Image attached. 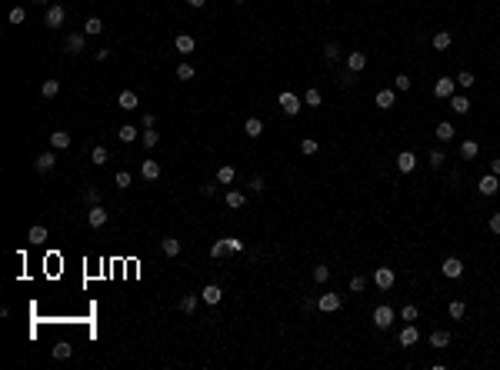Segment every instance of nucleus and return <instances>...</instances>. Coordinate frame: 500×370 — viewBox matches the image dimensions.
<instances>
[{
	"mask_svg": "<svg viewBox=\"0 0 500 370\" xmlns=\"http://www.w3.org/2000/svg\"><path fill=\"white\" fill-rule=\"evenodd\" d=\"M277 104H280V110H284L287 113V117H297V113H300V97H297V94H290V90H284V94H280L277 97Z\"/></svg>",
	"mask_w": 500,
	"mask_h": 370,
	"instance_id": "obj_1",
	"label": "nucleus"
},
{
	"mask_svg": "<svg viewBox=\"0 0 500 370\" xmlns=\"http://www.w3.org/2000/svg\"><path fill=\"white\" fill-rule=\"evenodd\" d=\"M373 327L377 330H390L394 327V307L390 304H380L377 310H373Z\"/></svg>",
	"mask_w": 500,
	"mask_h": 370,
	"instance_id": "obj_2",
	"label": "nucleus"
},
{
	"mask_svg": "<svg viewBox=\"0 0 500 370\" xmlns=\"http://www.w3.org/2000/svg\"><path fill=\"white\" fill-rule=\"evenodd\" d=\"M64 20H67V10L60 7V4H50L47 14H44V24H47L50 30H57V27H64Z\"/></svg>",
	"mask_w": 500,
	"mask_h": 370,
	"instance_id": "obj_3",
	"label": "nucleus"
},
{
	"mask_svg": "<svg viewBox=\"0 0 500 370\" xmlns=\"http://www.w3.org/2000/svg\"><path fill=\"white\" fill-rule=\"evenodd\" d=\"M477 190L484 193V197H493V193L500 190V177L497 174H484V177L477 180Z\"/></svg>",
	"mask_w": 500,
	"mask_h": 370,
	"instance_id": "obj_4",
	"label": "nucleus"
},
{
	"mask_svg": "<svg viewBox=\"0 0 500 370\" xmlns=\"http://www.w3.org/2000/svg\"><path fill=\"white\" fill-rule=\"evenodd\" d=\"M453 87H457V80H450V77H440V80L434 84V97H440V100H450V97H453Z\"/></svg>",
	"mask_w": 500,
	"mask_h": 370,
	"instance_id": "obj_5",
	"label": "nucleus"
},
{
	"mask_svg": "<svg viewBox=\"0 0 500 370\" xmlns=\"http://www.w3.org/2000/svg\"><path fill=\"white\" fill-rule=\"evenodd\" d=\"M394 280H397V277H394V270H390V267H377V274H373V283H377L380 290H390V287H394Z\"/></svg>",
	"mask_w": 500,
	"mask_h": 370,
	"instance_id": "obj_6",
	"label": "nucleus"
},
{
	"mask_svg": "<svg viewBox=\"0 0 500 370\" xmlns=\"http://www.w3.org/2000/svg\"><path fill=\"white\" fill-rule=\"evenodd\" d=\"M33 167H37V174H50V170L57 167V153L54 150H47V153H40L37 160H33Z\"/></svg>",
	"mask_w": 500,
	"mask_h": 370,
	"instance_id": "obj_7",
	"label": "nucleus"
},
{
	"mask_svg": "<svg viewBox=\"0 0 500 370\" xmlns=\"http://www.w3.org/2000/svg\"><path fill=\"white\" fill-rule=\"evenodd\" d=\"M440 270H444V277H450V280H457V277L464 274V260H460V257H447Z\"/></svg>",
	"mask_w": 500,
	"mask_h": 370,
	"instance_id": "obj_8",
	"label": "nucleus"
},
{
	"mask_svg": "<svg viewBox=\"0 0 500 370\" xmlns=\"http://www.w3.org/2000/svg\"><path fill=\"white\" fill-rule=\"evenodd\" d=\"M413 167H417V153H413V150H400L397 153V170H400V174H410Z\"/></svg>",
	"mask_w": 500,
	"mask_h": 370,
	"instance_id": "obj_9",
	"label": "nucleus"
},
{
	"mask_svg": "<svg viewBox=\"0 0 500 370\" xmlns=\"http://www.w3.org/2000/svg\"><path fill=\"white\" fill-rule=\"evenodd\" d=\"M137 104H140V97H137L134 90H120L117 94V107L120 110H137Z\"/></svg>",
	"mask_w": 500,
	"mask_h": 370,
	"instance_id": "obj_10",
	"label": "nucleus"
},
{
	"mask_svg": "<svg viewBox=\"0 0 500 370\" xmlns=\"http://www.w3.org/2000/svg\"><path fill=\"white\" fill-rule=\"evenodd\" d=\"M200 300H204V304H210V307H214V304H220V300H223V290L217 287V283H207V287L200 290Z\"/></svg>",
	"mask_w": 500,
	"mask_h": 370,
	"instance_id": "obj_11",
	"label": "nucleus"
},
{
	"mask_svg": "<svg viewBox=\"0 0 500 370\" xmlns=\"http://www.w3.org/2000/svg\"><path fill=\"white\" fill-rule=\"evenodd\" d=\"M347 70H354V73L367 70V54H364V50H354V54H347Z\"/></svg>",
	"mask_w": 500,
	"mask_h": 370,
	"instance_id": "obj_12",
	"label": "nucleus"
},
{
	"mask_svg": "<svg viewBox=\"0 0 500 370\" xmlns=\"http://www.w3.org/2000/svg\"><path fill=\"white\" fill-rule=\"evenodd\" d=\"M87 224H90V227H97V230H100V227L107 224V210H103L100 203H94V207L87 210Z\"/></svg>",
	"mask_w": 500,
	"mask_h": 370,
	"instance_id": "obj_13",
	"label": "nucleus"
},
{
	"mask_svg": "<svg viewBox=\"0 0 500 370\" xmlns=\"http://www.w3.org/2000/svg\"><path fill=\"white\" fill-rule=\"evenodd\" d=\"M400 347H413V344H417V340H420V330H417V327H413V323H407V327L404 330H400Z\"/></svg>",
	"mask_w": 500,
	"mask_h": 370,
	"instance_id": "obj_14",
	"label": "nucleus"
},
{
	"mask_svg": "<svg viewBox=\"0 0 500 370\" xmlns=\"http://www.w3.org/2000/svg\"><path fill=\"white\" fill-rule=\"evenodd\" d=\"M317 307L324 314H333V310H340V297H337V294H324V297L317 300Z\"/></svg>",
	"mask_w": 500,
	"mask_h": 370,
	"instance_id": "obj_15",
	"label": "nucleus"
},
{
	"mask_svg": "<svg viewBox=\"0 0 500 370\" xmlns=\"http://www.w3.org/2000/svg\"><path fill=\"white\" fill-rule=\"evenodd\" d=\"M140 177L143 180H160V163L157 160H143L140 163Z\"/></svg>",
	"mask_w": 500,
	"mask_h": 370,
	"instance_id": "obj_16",
	"label": "nucleus"
},
{
	"mask_svg": "<svg viewBox=\"0 0 500 370\" xmlns=\"http://www.w3.org/2000/svg\"><path fill=\"white\" fill-rule=\"evenodd\" d=\"M453 134H457V130H453V124H447V120H440V124H437V130H434V137L440 140V144L453 140Z\"/></svg>",
	"mask_w": 500,
	"mask_h": 370,
	"instance_id": "obj_17",
	"label": "nucleus"
},
{
	"mask_svg": "<svg viewBox=\"0 0 500 370\" xmlns=\"http://www.w3.org/2000/svg\"><path fill=\"white\" fill-rule=\"evenodd\" d=\"M84 47H87V33H70V37H67V50H70V54H80Z\"/></svg>",
	"mask_w": 500,
	"mask_h": 370,
	"instance_id": "obj_18",
	"label": "nucleus"
},
{
	"mask_svg": "<svg viewBox=\"0 0 500 370\" xmlns=\"http://www.w3.org/2000/svg\"><path fill=\"white\" fill-rule=\"evenodd\" d=\"M50 147H54V150L70 147V134H67V130H54V134H50Z\"/></svg>",
	"mask_w": 500,
	"mask_h": 370,
	"instance_id": "obj_19",
	"label": "nucleus"
},
{
	"mask_svg": "<svg viewBox=\"0 0 500 370\" xmlns=\"http://www.w3.org/2000/svg\"><path fill=\"white\" fill-rule=\"evenodd\" d=\"M244 134H247V137H260V134H263V120H260V117H247Z\"/></svg>",
	"mask_w": 500,
	"mask_h": 370,
	"instance_id": "obj_20",
	"label": "nucleus"
},
{
	"mask_svg": "<svg viewBox=\"0 0 500 370\" xmlns=\"http://www.w3.org/2000/svg\"><path fill=\"white\" fill-rule=\"evenodd\" d=\"M174 47L180 50V54H194V47H197V40H194L190 33H180V37L174 40Z\"/></svg>",
	"mask_w": 500,
	"mask_h": 370,
	"instance_id": "obj_21",
	"label": "nucleus"
},
{
	"mask_svg": "<svg viewBox=\"0 0 500 370\" xmlns=\"http://www.w3.org/2000/svg\"><path fill=\"white\" fill-rule=\"evenodd\" d=\"M107 160H110V150H107L103 144H97L94 150H90V163H97V167H103Z\"/></svg>",
	"mask_w": 500,
	"mask_h": 370,
	"instance_id": "obj_22",
	"label": "nucleus"
},
{
	"mask_svg": "<svg viewBox=\"0 0 500 370\" xmlns=\"http://www.w3.org/2000/svg\"><path fill=\"white\" fill-rule=\"evenodd\" d=\"M160 247H164L167 257H180V240H177V237H164V240H160Z\"/></svg>",
	"mask_w": 500,
	"mask_h": 370,
	"instance_id": "obj_23",
	"label": "nucleus"
},
{
	"mask_svg": "<svg viewBox=\"0 0 500 370\" xmlns=\"http://www.w3.org/2000/svg\"><path fill=\"white\" fill-rule=\"evenodd\" d=\"M394 104H397V94H394V90H380V94H377V107H380V110H390Z\"/></svg>",
	"mask_w": 500,
	"mask_h": 370,
	"instance_id": "obj_24",
	"label": "nucleus"
},
{
	"mask_svg": "<svg viewBox=\"0 0 500 370\" xmlns=\"http://www.w3.org/2000/svg\"><path fill=\"white\" fill-rule=\"evenodd\" d=\"M27 240H30V243H47V227H44V224H33L30 233H27Z\"/></svg>",
	"mask_w": 500,
	"mask_h": 370,
	"instance_id": "obj_25",
	"label": "nucleus"
},
{
	"mask_svg": "<svg viewBox=\"0 0 500 370\" xmlns=\"http://www.w3.org/2000/svg\"><path fill=\"white\" fill-rule=\"evenodd\" d=\"M450 110H453V113H467V110H470V100H467L464 94H453V97H450Z\"/></svg>",
	"mask_w": 500,
	"mask_h": 370,
	"instance_id": "obj_26",
	"label": "nucleus"
},
{
	"mask_svg": "<svg viewBox=\"0 0 500 370\" xmlns=\"http://www.w3.org/2000/svg\"><path fill=\"white\" fill-rule=\"evenodd\" d=\"M450 44H453L450 30H437V33H434V50H447Z\"/></svg>",
	"mask_w": 500,
	"mask_h": 370,
	"instance_id": "obj_27",
	"label": "nucleus"
},
{
	"mask_svg": "<svg viewBox=\"0 0 500 370\" xmlns=\"http://www.w3.org/2000/svg\"><path fill=\"white\" fill-rule=\"evenodd\" d=\"M234 177H237V170H234L230 163H223V167L217 170V184H223V187H227V184H234Z\"/></svg>",
	"mask_w": 500,
	"mask_h": 370,
	"instance_id": "obj_28",
	"label": "nucleus"
},
{
	"mask_svg": "<svg viewBox=\"0 0 500 370\" xmlns=\"http://www.w3.org/2000/svg\"><path fill=\"white\" fill-rule=\"evenodd\" d=\"M140 140H143V147H147V150H153V147L160 144V134H157L153 127H147V130L140 134Z\"/></svg>",
	"mask_w": 500,
	"mask_h": 370,
	"instance_id": "obj_29",
	"label": "nucleus"
},
{
	"mask_svg": "<svg viewBox=\"0 0 500 370\" xmlns=\"http://www.w3.org/2000/svg\"><path fill=\"white\" fill-rule=\"evenodd\" d=\"M477 153H480V147H477V140H464V144H460V157H464V160H474Z\"/></svg>",
	"mask_w": 500,
	"mask_h": 370,
	"instance_id": "obj_30",
	"label": "nucleus"
},
{
	"mask_svg": "<svg viewBox=\"0 0 500 370\" xmlns=\"http://www.w3.org/2000/svg\"><path fill=\"white\" fill-rule=\"evenodd\" d=\"M247 203V197H244V190H227V207L230 210H237V207H244Z\"/></svg>",
	"mask_w": 500,
	"mask_h": 370,
	"instance_id": "obj_31",
	"label": "nucleus"
},
{
	"mask_svg": "<svg viewBox=\"0 0 500 370\" xmlns=\"http://www.w3.org/2000/svg\"><path fill=\"white\" fill-rule=\"evenodd\" d=\"M447 344H450V334H447V330H434V334H430V347L440 350V347H447Z\"/></svg>",
	"mask_w": 500,
	"mask_h": 370,
	"instance_id": "obj_32",
	"label": "nucleus"
},
{
	"mask_svg": "<svg viewBox=\"0 0 500 370\" xmlns=\"http://www.w3.org/2000/svg\"><path fill=\"white\" fill-rule=\"evenodd\" d=\"M137 134H140V130H137V127H130V124H124V127L117 130V137L124 140V144H134V140H137Z\"/></svg>",
	"mask_w": 500,
	"mask_h": 370,
	"instance_id": "obj_33",
	"label": "nucleus"
},
{
	"mask_svg": "<svg viewBox=\"0 0 500 370\" xmlns=\"http://www.w3.org/2000/svg\"><path fill=\"white\" fill-rule=\"evenodd\" d=\"M40 94L47 97V100H50V97H57V94H60V80H44V84H40Z\"/></svg>",
	"mask_w": 500,
	"mask_h": 370,
	"instance_id": "obj_34",
	"label": "nucleus"
},
{
	"mask_svg": "<svg viewBox=\"0 0 500 370\" xmlns=\"http://www.w3.org/2000/svg\"><path fill=\"white\" fill-rule=\"evenodd\" d=\"M70 354H73V347L67 344V340H60V344L54 347V360H67V357H70Z\"/></svg>",
	"mask_w": 500,
	"mask_h": 370,
	"instance_id": "obj_35",
	"label": "nucleus"
},
{
	"mask_svg": "<svg viewBox=\"0 0 500 370\" xmlns=\"http://www.w3.org/2000/svg\"><path fill=\"white\" fill-rule=\"evenodd\" d=\"M447 314H450V317H453V320H460V317H464V314H467V304H464V300H453V304H450V307H447Z\"/></svg>",
	"mask_w": 500,
	"mask_h": 370,
	"instance_id": "obj_36",
	"label": "nucleus"
},
{
	"mask_svg": "<svg viewBox=\"0 0 500 370\" xmlns=\"http://www.w3.org/2000/svg\"><path fill=\"white\" fill-rule=\"evenodd\" d=\"M320 100H324V97H320L317 87H310L307 94H303V104H307V107H320Z\"/></svg>",
	"mask_w": 500,
	"mask_h": 370,
	"instance_id": "obj_37",
	"label": "nucleus"
},
{
	"mask_svg": "<svg viewBox=\"0 0 500 370\" xmlns=\"http://www.w3.org/2000/svg\"><path fill=\"white\" fill-rule=\"evenodd\" d=\"M197 300H200V297H194V294L180 297V310H183V314H194V310H197Z\"/></svg>",
	"mask_w": 500,
	"mask_h": 370,
	"instance_id": "obj_38",
	"label": "nucleus"
},
{
	"mask_svg": "<svg viewBox=\"0 0 500 370\" xmlns=\"http://www.w3.org/2000/svg\"><path fill=\"white\" fill-rule=\"evenodd\" d=\"M103 30V24H100V17H90L87 24H84V33H87V37H94V33H100Z\"/></svg>",
	"mask_w": 500,
	"mask_h": 370,
	"instance_id": "obj_39",
	"label": "nucleus"
},
{
	"mask_svg": "<svg viewBox=\"0 0 500 370\" xmlns=\"http://www.w3.org/2000/svg\"><path fill=\"white\" fill-rule=\"evenodd\" d=\"M427 160H430V167H434V170H440V167H444V160H447V153L444 150H430Z\"/></svg>",
	"mask_w": 500,
	"mask_h": 370,
	"instance_id": "obj_40",
	"label": "nucleus"
},
{
	"mask_svg": "<svg viewBox=\"0 0 500 370\" xmlns=\"http://www.w3.org/2000/svg\"><path fill=\"white\" fill-rule=\"evenodd\" d=\"M337 57H340V47H337V44H327L324 47V60L327 64H337Z\"/></svg>",
	"mask_w": 500,
	"mask_h": 370,
	"instance_id": "obj_41",
	"label": "nucleus"
},
{
	"mask_svg": "<svg viewBox=\"0 0 500 370\" xmlns=\"http://www.w3.org/2000/svg\"><path fill=\"white\" fill-rule=\"evenodd\" d=\"M194 73H197V70H194V64H180V67H177V80H194Z\"/></svg>",
	"mask_w": 500,
	"mask_h": 370,
	"instance_id": "obj_42",
	"label": "nucleus"
},
{
	"mask_svg": "<svg viewBox=\"0 0 500 370\" xmlns=\"http://www.w3.org/2000/svg\"><path fill=\"white\" fill-rule=\"evenodd\" d=\"M327 280H330V267H324V264L314 267V283H327Z\"/></svg>",
	"mask_w": 500,
	"mask_h": 370,
	"instance_id": "obj_43",
	"label": "nucleus"
},
{
	"mask_svg": "<svg viewBox=\"0 0 500 370\" xmlns=\"http://www.w3.org/2000/svg\"><path fill=\"white\" fill-rule=\"evenodd\" d=\"M453 80L460 84L464 90H470V87H474V73H470V70H460V73H457V77H453Z\"/></svg>",
	"mask_w": 500,
	"mask_h": 370,
	"instance_id": "obj_44",
	"label": "nucleus"
},
{
	"mask_svg": "<svg viewBox=\"0 0 500 370\" xmlns=\"http://www.w3.org/2000/svg\"><path fill=\"white\" fill-rule=\"evenodd\" d=\"M364 290H367V280L360 274H354L350 277V294H364Z\"/></svg>",
	"mask_w": 500,
	"mask_h": 370,
	"instance_id": "obj_45",
	"label": "nucleus"
},
{
	"mask_svg": "<svg viewBox=\"0 0 500 370\" xmlns=\"http://www.w3.org/2000/svg\"><path fill=\"white\" fill-rule=\"evenodd\" d=\"M223 254H227V240H214V243H210V257H214V260H220Z\"/></svg>",
	"mask_w": 500,
	"mask_h": 370,
	"instance_id": "obj_46",
	"label": "nucleus"
},
{
	"mask_svg": "<svg viewBox=\"0 0 500 370\" xmlns=\"http://www.w3.org/2000/svg\"><path fill=\"white\" fill-rule=\"evenodd\" d=\"M400 317H404L407 323H413V320H417V317H420V310H417V307H413V304H407L404 310H400Z\"/></svg>",
	"mask_w": 500,
	"mask_h": 370,
	"instance_id": "obj_47",
	"label": "nucleus"
},
{
	"mask_svg": "<svg viewBox=\"0 0 500 370\" xmlns=\"http://www.w3.org/2000/svg\"><path fill=\"white\" fill-rule=\"evenodd\" d=\"M300 150H303V153L310 157V153H317V150H320V144H317L314 137H307V140H300Z\"/></svg>",
	"mask_w": 500,
	"mask_h": 370,
	"instance_id": "obj_48",
	"label": "nucleus"
},
{
	"mask_svg": "<svg viewBox=\"0 0 500 370\" xmlns=\"http://www.w3.org/2000/svg\"><path fill=\"white\" fill-rule=\"evenodd\" d=\"M84 200H87L90 207H94V203H100V190H97V187H87V190H84Z\"/></svg>",
	"mask_w": 500,
	"mask_h": 370,
	"instance_id": "obj_49",
	"label": "nucleus"
},
{
	"mask_svg": "<svg viewBox=\"0 0 500 370\" xmlns=\"http://www.w3.org/2000/svg\"><path fill=\"white\" fill-rule=\"evenodd\" d=\"M410 77H407V73H397V77H394V87H397V90H410Z\"/></svg>",
	"mask_w": 500,
	"mask_h": 370,
	"instance_id": "obj_50",
	"label": "nucleus"
},
{
	"mask_svg": "<svg viewBox=\"0 0 500 370\" xmlns=\"http://www.w3.org/2000/svg\"><path fill=\"white\" fill-rule=\"evenodd\" d=\"M24 20H27V10L24 7H14V10H10V24H24Z\"/></svg>",
	"mask_w": 500,
	"mask_h": 370,
	"instance_id": "obj_51",
	"label": "nucleus"
},
{
	"mask_svg": "<svg viewBox=\"0 0 500 370\" xmlns=\"http://www.w3.org/2000/svg\"><path fill=\"white\" fill-rule=\"evenodd\" d=\"M113 180H117V187H124V190H127L130 184H134V177H130L127 170H120V174H117V177H113Z\"/></svg>",
	"mask_w": 500,
	"mask_h": 370,
	"instance_id": "obj_52",
	"label": "nucleus"
},
{
	"mask_svg": "<svg viewBox=\"0 0 500 370\" xmlns=\"http://www.w3.org/2000/svg\"><path fill=\"white\" fill-rule=\"evenodd\" d=\"M223 240H227V250H230V254L244 250V240H237V237H223Z\"/></svg>",
	"mask_w": 500,
	"mask_h": 370,
	"instance_id": "obj_53",
	"label": "nucleus"
},
{
	"mask_svg": "<svg viewBox=\"0 0 500 370\" xmlns=\"http://www.w3.org/2000/svg\"><path fill=\"white\" fill-rule=\"evenodd\" d=\"M263 187H267V184H263V177H254V180H250V190H254V193H263Z\"/></svg>",
	"mask_w": 500,
	"mask_h": 370,
	"instance_id": "obj_54",
	"label": "nucleus"
},
{
	"mask_svg": "<svg viewBox=\"0 0 500 370\" xmlns=\"http://www.w3.org/2000/svg\"><path fill=\"white\" fill-rule=\"evenodd\" d=\"M94 57H97V64H103V60H110V50H107V47H100Z\"/></svg>",
	"mask_w": 500,
	"mask_h": 370,
	"instance_id": "obj_55",
	"label": "nucleus"
},
{
	"mask_svg": "<svg viewBox=\"0 0 500 370\" xmlns=\"http://www.w3.org/2000/svg\"><path fill=\"white\" fill-rule=\"evenodd\" d=\"M214 193H217L214 184H204V187H200V197H214Z\"/></svg>",
	"mask_w": 500,
	"mask_h": 370,
	"instance_id": "obj_56",
	"label": "nucleus"
},
{
	"mask_svg": "<svg viewBox=\"0 0 500 370\" xmlns=\"http://www.w3.org/2000/svg\"><path fill=\"white\" fill-rule=\"evenodd\" d=\"M140 127H143V130L153 127V113H143V117H140Z\"/></svg>",
	"mask_w": 500,
	"mask_h": 370,
	"instance_id": "obj_57",
	"label": "nucleus"
},
{
	"mask_svg": "<svg viewBox=\"0 0 500 370\" xmlns=\"http://www.w3.org/2000/svg\"><path fill=\"white\" fill-rule=\"evenodd\" d=\"M490 230L500 233V214H493V217H490Z\"/></svg>",
	"mask_w": 500,
	"mask_h": 370,
	"instance_id": "obj_58",
	"label": "nucleus"
},
{
	"mask_svg": "<svg viewBox=\"0 0 500 370\" xmlns=\"http://www.w3.org/2000/svg\"><path fill=\"white\" fill-rule=\"evenodd\" d=\"M490 174H497V177H500V157H497V160L490 163Z\"/></svg>",
	"mask_w": 500,
	"mask_h": 370,
	"instance_id": "obj_59",
	"label": "nucleus"
},
{
	"mask_svg": "<svg viewBox=\"0 0 500 370\" xmlns=\"http://www.w3.org/2000/svg\"><path fill=\"white\" fill-rule=\"evenodd\" d=\"M187 4H190V7H204L207 0H187Z\"/></svg>",
	"mask_w": 500,
	"mask_h": 370,
	"instance_id": "obj_60",
	"label": "nucleus"
},
{
	"mask_svg": "<svg viewBox=\"0 0 500 370\" xmlns=\"http://www.w3.org/2000/svg\"><path fill=\"white\" fill-rule=\"evenodd\" d=\"M33 4H44V7H47V0H33Z\"/></svg>",
	"mask_w": 500,
	"mask_h": 370,
	"instance_id": "obj_61",
	"label": "nucleus"
},
{
	"mask_svg": "<svg viewBox=\"0 0 500 370\" xmlns=\"http://www.w3.org/2000/svg\"><path fill=\"white\" fill-rule=\"evenodd\" d=\"M234 4H247V0H234Z\"/></svg>",
	"mask_w": 500,
	"mask_h": 370,
	"instance_id": "obj_62",
	"label": "nucleus"
}]
</instances>
